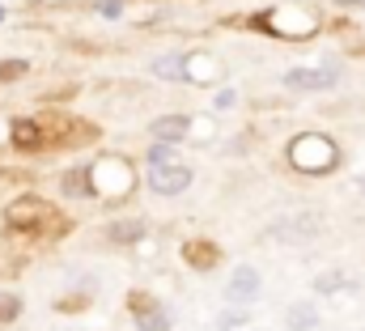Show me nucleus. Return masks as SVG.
I'll list each match as a JSON object with an SVG mask.
<instances>
[{"mask_svg": "<svg viewBox=\"0 0 365 331\" xmlns=\"http://www.w3.org/2000/svg\"><path fill=\"white\" fill-rule=\"evenodd\" d=\"M0 21H4V4H0Z\"/></svg>", "mask_w": 365, "mask_h": 331, "instance_id": "nucleus-22", "label": "nucleus"}, {"mask_svg": "<svg viewBox=\"0 0 365 331\" xmlns=\"http://www.w3.org/2000/svg\"><path fill=\"white\" fill-rule=\"evenodd\" d=\"M145 162H149V166L179 162V145H162V141H153V145H149V153H145Z\"/></svg>", "mask_w": 365, "mask_h": 331, "instance_id": "nucleus-14", "label": "nucleus"}, {"mask_svg": "<svg viewBox=\"0 0 365 331\" xmlns=\"http://www.w3.org/2000/svg\"><path fill=\"white\" fill-rule=\"evenodd\" d=\"M259 293H264V276H259V268L238 263V268L230 272V280H225V302L238 306V310H247V306L259 302Z\"/></svg>", "mask_w": 365, "mask_h": 331, "instance_id": "nucleus-4", "label": "nucleus"}, {"mask_svg": "<svg viewBox=\"0 0 365 331\" xmlns=\"http://www.w3.org/2000/svg\"><path fill=\"white\" fill-rule=\"evenodd\" d=\"M21 315V297L17 293H0V323L4 319H17Z\"/></svg>", "mask_w": 365, "mask_h": 331, "instance_id": "nucleus-16", "label": "nucleus"}, {"mask_svg": "<svg viewBox=\"0 0 365 331\" xmlns=\"http://www.w3.org/2000/svg\"><path fill=\"white\" fill-rule=\"evenodd\" d=\"M357 191L365 195V174H357Z\"/></svg>", "mask_w": 365, "mask_h": 331, "instance_id": "nucleus-21", "label": "nucleus"}, {"mask_svg": "<svg viewBox=\"0 0 365 331\" xmlns=\"http://www.w3.org/2000/svg\"><path fill=\"white\" fill-rule=\"evenodd\" d=\"M289 162L306 174H327L331 166L340 162V149L327 141V136H297L289 145Z\"/></svg>", "mask_w": 365, "mask_h": 331, "instance_id": "nucleus-2", "label": "nucleus"}, {"mask_svg": "<svg viewBox=\"0 0 365 331\" xmlns=\"http://www.w3.org/2000/svg\"><path fill=\"white\" fill-rule=\"evenodd\" d=\"M340 9H365V0H336Z\"/></svg>", "mask_w": 365, "mask_h": 331, "instance_id": "nucleus-20", "label": "nucleus"}, {"mask_svg": "<svg viewBox=\"0 0 365 331\" xmlns=\"http://www.w3.org/2000/svg\"><path fill=\"white\" fill-rule=\"evenodd\" d=\"M106 238H110L115 247H136V243L145 238V221H136V217H132V221H110V225H106Z\"/></svg>", "mask_w": 365, "mask_h": 331, "instance_id": "nucleus-10", "label": "nucleus"}, {"mask_svg": "<svg viewBox=\"0 0 365 331\" xmlns=\"http://www.w3.org/2000/svg\"><path fill=\"white\" fill-rule=\"evenodd\" d=\"M212 106H217V111H234V106H238V89H217Z\"/></svg>", "mask_w": 365, "mask_h": 331, "instance_id": "nucleus-18", "label": "nucleus"}, {"mask_svg": "<svg viewBox=\"0 0 365 331\" xmlns=\"http://www.w3.org/2000/svg\"><path fill=\"white\" fill-rule=\"evenodd\" d=\"M128 310H132V323L140 331H170V323H175V310L166 302H158L153 293H140V289L128 293Z\"/></svg>", "mask_w": 365, "mask_h": 331, "instance_id": "nucleus-3", "label": "nucleus"}, {"mask_svg": "<svg viewBox=\"0 0 365 331\" xmlns=\"http://www.w3.org/2000/svg\"><path fill=\"white\" fill-rule=\"evenodd\" d=\"M13 145L17 149H43V128L34 119H17L13 123Z\"/></svg>", "mask_w": 365, "mask_h": 331, "instance_id": "nucleus-13", "label": "nucleus"}, {"mask_svg": "<svg viewBox=\"0 0 365 331\" xmlns=\"http://www.w3.org/2000/svg\"><path fill=\"white\" fill-rule=\"evenodd\" d=\"M182 259H187L195 272H208V268L221 259V250L212 247V243H187V247H182Z\"/></svg>", "mask_w": 365, "mask_h": 331, "instance_id": "nucleus-12", "label": "nucleus"}, {"mask_svg": "<svg viewBox=\"0 0 365 331\" xmlns=\"http://www.w3.org/2000/svg\"><path fill=\"white\" fill-rule=\"evenodd\" d=\"M98 17H106V21L123 17V0H98Z\"/></svg>", "mask_w": 365, "mask_h": 331, "instance_id": "nucleus-19", "label": "nucleus"}, {"mask_svg": "<svg viewBox=\"0 0 365 331\" xmlns=\"http://www.w3.org/2000/svg\"><path fill=\"white\" fill-rule=\"evenodd\" d=\"M242 323H247V315H242L238 306H230V310H225V315L217 319V327H221V331H230V327H242Z\"/></svg>", "mask_w": 365, "mask_h": 331, "instance_id": "nucleus-17", "label": "nucleus"}, {"mask_svg": "<svg viewBox=\"0 0 365 331\" xmlns=\"http://www.w3.org/2000/svg\"><path fill=\"white\" fill-rule=\"evenodd\" d=\"M284 327L289 331H319V302H293L284 310Z\"/></svg>", "mask_w": 365, "mask_h": 331, "instance_id": "nucleus-8", "label": "nucleus"}, {"mask_svg": "<svg viewBox=\"0 0 365 331\" xmlns=\"http://www.w3.org/2000/svg\"><path fill=\"white\" fill-rule=\"evenodd\" d=\"M60 187H64V195L90 200V195H93V174H90V166H77V170H68V174L60 178Z\"/></svg>", "mask_w": 365, "mask_h": 331, "instance_id": "nucleus-11", "label": "nucleus"}, {"mask_svg": "<svg viewBox=\"0 0 365 331\" xmlns=\"http://www.w3.org/2000/svg\"><path fill=\"white\" fill-rule=\"evenodd\" d=\"M340 64H314V68H289L284 73V89L293 93H323V89H336L340 85Z\"/></svg>", "mask_w": 365, "mask_h": 331, "instance_id": "nucleus-5", "label": "nucleus"}, {"mask_svg": "<svg viewBox=\"0 0 365 331\" xmlns=\"http://www.w3.org/2000/svg\"><path fill=\"white\" fill-rule=\"evenodd\" d=\"M4 225H9L13 234H47V230L60 225V213H56L47 200H38V195H17V200L4 208Z\"/></svg>", "mask_w": 365, "mask_h": 331, "instance_id": "nucleus-1", "label": "nucleus"}, {"mask_svg": "<svg viewBox=\"0 0 365 331\" xmlns=\"http://www.w3.org/2000/svg\"><path fill=\"white\" fill-rule=\"evenodd\" d=\"M30 73V60H0V85L4 81H21Z\"/></svg>", "mask_w": 365, "mask_h": 331, "instance_id": "nucleus-15", "label": "nucleus"}, {"mask_svg": "<svg viewBox=\"0 0 365 331\" xmlns=\"http://www.w3.org/2000/svg\"><path fill=\"white\" fill-rule=\"evenodd\" d=\"M191 166L182 162H170V166H149V174H145V183H149V191L153 195H162V200H175V195H182L187 187H191Z\"/></svg>", "mask_w": 365, "mask_h": 331, "instance_id": "nucleus-6", "label": "nucleus"}, {"mask_svg": "<svg viewBox=\"0 0 365 331\" xmlns=\"http://www.w3.org/2000/svg\"><path fill=\"white\" fill-rule=\"evenodd\" d=\"M149 73H153V77H162V81H195V73L187 68V60H182V56H158V60L149 64Z\"/></svg>", "mask_w": 365, "mask_h": 331, "instance_id": "nucleus-9", "label": "nucleus"}, {"mask_svg": "<svg viewBox=\"0 0 365 331\" xmlns=\"http://www.w3.org/2000/svg\"><path fill=\"white\" fill-rule=\"evenodd\" d=\"M187 132H191V115H162L149 123V136L162 145H179V141H187Z\"/></svg>", "mask_w": 365, "mask_h": 331, "instance_id": "nucleus-7", "label": "nucleus"}]
</instances>
